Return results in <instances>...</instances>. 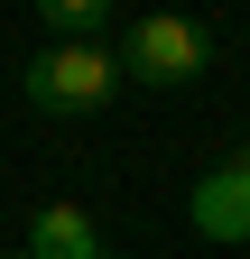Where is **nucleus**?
<instances>
[{
  "mask_svg": "<svg viewBox=\"0 0 250 259\" xmlns=\"http://www.w3.org/2000/svg\"><path fill=\"white\" fill-rule=\"evenodd\" d=\"M111 93H120V56L111 47H37L28 56V102L56 111V120L111 111Z\"/></svg>",
  "mask_w": 250,
  "mask_h": 259,
  "instance_id": "1",
  "label": "nucleus"
},
{
  "mask_svg": "<svg viewBox=\"0 0 250 259\" xmlns=\"http://www.w3.org/2000/svg\"><path fill=\"white\" fill-rule=\"evenodd\" d=\"M204 65H213V28L185 10H148L120 37V74H139V83H195Z\"/></svg>",
  "mask_w": 250,
  "mask_h": 259,
  "instance_id": "2",
  "label": "nucleus"
},
{
  "mask_svg": "<svg viewBox=\"0 0 250 259\" xmlns=\"http://www.w3.org/2000/svg\"><path fill=\"white\" fill-rule=\"evenodd\" d=\"M195 232L204 241H250V148H232L223 167H213L204 185H195Z\"/></svg>",
  "mask_w": 250,
  "mask_h": 259,
  "instance_id": "3",
  "label": "nucleus"
},
{
  "mask_svg": "<svg viewBox=\"0 0 250 259\" xmlns=\"http://www.w3.org/2000/svg\"><path fill=\"white\" fill-rule=\"evenodd\" d=\"M28 259H102V232H93L84 204H47L28 222Z\"/></svg>",
  "mask_w": 250,
  "mask_h": 259,
  "instance_id": "4",
  "label": "nucleus"
},
{
  "mask_svg": "<svg viewBox=\"0 0 250 259\" xmlns=\"http://www.w3.org/2000/svg\"><path fill=\"white\" fill-rule=\"evenodd\" d=\"M37 19H47V37H56V47H102L111 0H37Z\"/></svg>",
  "mask_w": 250,
  "mask_h": 259,
  "instance_id": "5",
  "label": "nucleus"
},
{
  "mask_svg": "<svg viewBox=\"0 0 250 259\" xmlns=\"http://www.w3.org/2000/svg\"><path fill=\"white\" fill-rule=\"evenodd\" d=\"M19 259H28V250H19Z\"/></svg>",
  "mask_w": 250,
  "mask_h": 259,
  "instance_id": "6",
  "label": "nucleus"
}]
</instances>
